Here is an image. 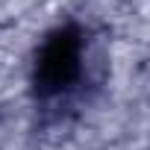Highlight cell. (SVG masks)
<instances>
[{
    "instance_id": "6da1fadb",
    "label": "cell",
    "mask_w": 150,
    "mask_h": 150,
    "mask_svg": "<svg viewBox=\"0 0 150 150\" xmlns=\"http://www.w3.org/2000/svg\"><path fill=\"white\" fill-rule=\"evenodd\" d=\"M86 68V44L77 27H56L38 47L33 65V86L38 97H59L80 83Z\"/></svg>"
}]
</instances>
